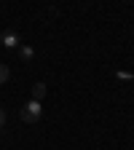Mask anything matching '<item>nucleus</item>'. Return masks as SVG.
I'll return each mask as SVG.
<instances>
[{
	"label": "nucleus",
	"instance_id": "nucleus-1",
	"mask_svg": "<svg viewBox=\"0 0 134 150\" xmlns=\"http://www.w3.org/2000/svg\"><path fill=\"white\" fill-rule=\"evenodd\" d=\"M40 115H43V107H40V102H27L22 110H19V118H22L24 123H38L40 121Z\"/></svg>",
	"mask_w": 134,
	"mask_h": 150
},
{
	"label": "nucleus",
	"instance_id": "nucleus-2",
	"mask_svg": "<svg viewBox=\"0 0 134 150\" xmlns=\"http://www.w3.org/2000/svg\"><path fill=\"white\" fill-rule=\"evenodd\" d=\"M0 43H3L6 48H16V46H19V32H13V30H6L3 35H0Z\"/></svg>",
	"mask_w": 134,
	"mask_h": 150
},
{
	"label": "nucleus",
	"instance_id": "nucleus-3",
	"mask_svg": "<svg viewBox=\"0 0 134 150\" xmlns=\"http://www.w3.org/2000/svg\"><path fill=\"white\" fill-rule=\"evenodd\" d=\"M43 97H46V83H35V86H32V99L40 102Z\"/></svg>",
	"mask_w": 134,
	"mask_h": 150
},
{
	"label": "nucleus",
	"instance_id": "nucleus-4",
	"mask_svg": "<svg viewBox=\"0 0 134 150\" xmlns=\"http://www.w3.org/2000/svg\"><path fill=\"white\" fill-rule=\"evenodd\" d=\"M19 56H22V62H32L35 51H32L30 46H19Z\"/></svg>",
	"mask_w": 134,
	"mask_h": 150
},
{
	"label": "nucleus",
	"instance_id": "nucleus-5",
	"mask_svg": "<svg viewBox=\"0 0 134 150\" xmlns=\"http://www.w3.org/2000/svg\"><path fill=\"white\" fill-rule=\"evenodd\" d=\"M8 75H11V72H8V64H3V62H0V86L8 81Z\"/></svg>",
	"mask_w": 134,
	"mask_h": 150
},
{
	"label": "nucleus",
	"instance_id": "nucleus-6",
	"mask_svg": "<svg viewBox=\"0 0 134 150\" xmlns=\"http://www.w3.org/2000/svg\"><path fill=\"white\" fill-rule=\"evenodd\" d=\"M116 75H118L121 81H134V72H123V70H121V72H116Z\"/></svg>",
	"mask_w": 134,
	"mask_h": 150
},
{
	"label": "nucleus",
	"instance_id": "nucleus-7",
	"mask_svg": "<svg viewBox=\"0 0 134 150\" xmlns=\"http://www.w3.org/2000/svg\"><path fill=\"white\" fill-rule=\"evenodd\" d=\"M3 126H6V110L0 107V129H3Z\"/></svg>",
	"mask_w": 134,
	"mask_h": 150
}]
</instances>
